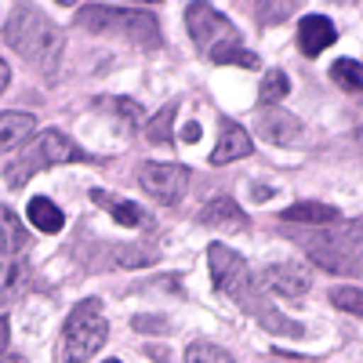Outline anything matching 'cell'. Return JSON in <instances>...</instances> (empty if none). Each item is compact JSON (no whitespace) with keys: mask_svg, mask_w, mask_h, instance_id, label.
<instances>
[{"mask_svg":"<svg viewBox=\"0 0 363 363\" xmlns=\"http://www.w3.org/2000/svg\"><path fill=\"white\" fill-rule=\"evenodd\" d=\"M207 258H211V277H215V287H218L222 294H229L233 301H240V306H244L251 316H258L265 327H272V330H291V335H298L294 323L272 316L269 301H262V294H258V284H255V277H251L247 262L240 258L236 251H229L225 244H211V247H207Z\"/></svg>","mask_w":363,"mask_h":363,"instance_id":"cell-1","label":"cell"},{"mask_svg":"<svg viewBox=\"0 0 363 363\" xmlns=\"http://www.w3.org/2000/svg\"><path fill=\"white\" fill-rule=\"evenodd\" d=\"M4 40L40 73H55L58 55H62V29L48 22V15L33 4H22L11 11V22L4 26Z\"/></svg>","mask_w":363,"mask_h":363,"instance_id":"cell-2","label":"cell"},{"mask_svg":"<svg viewBox=\"0 0 363 363\" xmlns=\"http://www.w3.org/2000/svg\"><path fill=\"white\" fill-rule=\"evenodd\" d=\"M80 26L91 29V33H124L138 48H157L160 44L157 18L149 11H135V8L87 4V8H80Z\"/></svg>","mask_w":363,"mask_h":363,"instance_id":"cell-3","label":"cell"},{"mask_svg":"<svg viewBox=\"0 0 363 363\" xmlns=\"http://www.w3.org/2000/svg\"><path fill=\"white\" fill-rule=\"evenodd\" d=\"M73 160H87V153H84L80 145H73L62 131H44V135H37L33 142H29L22 153H18V160L8 167V186L18 189L37 171L55 167V164H73Z\"/></svg>","mask_w":363,"mask_h":363,"instance_id":"cell-4","label":"cell"},{"mask_svg":"<svg viewBox=\"0 0 363 363\" xmlns=\"http://www.w3.org/2000/svg\"><path fill=\"white\" fill-rule=\"evenodd\" d=\"M109 338V320L99 298H84L66 320V363H87Z\"/></svg>","mask_w":363,"mask_h":363,"instance_id":"cell-5","label":"cell"},{"mask_svg":"<svg viewBox=\"0 0 363 363\" xmlns=\"http://www.w3.org/2000/svg\"><path fill=\"white\" fill-rule=\"evenodd\" d=\"M294 240H298V244H306L309 258L320 262L323 269H330V272H349V277H356V272H359V225H356V222L345 229V236L335 233V236L327 240V236L298 233Z\"/></svg>","mask_w":363,"mask_h":363,"instance_id":"cell-6","label":"cell"},{"mask_svg":"<svg viewBox=\"0 0 363 363\" xmlns=\"http://www.w3.org/2000/svg\"><path fill=\"white\" fill-rule=\"evenodd\" d=\"M186 22H189V37L207 55L215 48H225V44H240V33L229 26V18H222L211 4H189L186 8Z\"/></svg>","mask_w":363,"mask_h":363,"instance_id":"cell-7","label":"cell"},{"mask_svg":"<svg viewBox=\"0 0 363 363\" xmlns=\"http://www.w3.org/2000/svg\"><path fill=\"white\" fill-rule=\"evenodd\" d=\"M138 182L149 196H157L160 203H178L189 189V167L186 164H157V160H145L138 167Z\"/></svg>","mask_w":363,"mask_h":363,"instance_id":"cell-8","label":"cell"},{"mask_svg":"<svg viewBox=\"0 0 363 363\" xmlns=\"http://www.w3.org/2000/svg\"><path fill=\"white\" fill-rule=\"evenodd\" d=\"M338 40V29H335V22L330 18H323V15H306L298 22V44H301V51H306L309 58H316L323 48H330Z\"/></svg>","mask_w":363,"mask_h":363,"instance_id":"cell-9","label":"cell"},{"mask_svg":"<svg viewBox=\"0 0 363 363\" xmlns=\"http://www.w3.org/2000/svg\"><path fill=\"white\" fill-rule=\"evenodd\" d=\"M262 280L272 294H284V298H298V294L309 291V272L301 265H291V262L287 265H269Z\"/></svg>","mask_w":363,"mask_h":363,"instance_id":"cell-10","label":"cell"},{"mask_svg":"<svg viewBox=\"0 0 363 363\" xmlns=\"http://www.w3.org/2000/svg\"><path fill=\"white\" fill-rule=\"evenodd\" d=\"M251 149H255V142L247 138V131L240 128V124H233V120H225L222 135H218V145H215V153H211V164L244 160V157H251Z\"/></svg>","mask_w":363,"mask_h":363,"instance_id":"cell-11","label":"cell"},{"mask_svg":"<svg viewBox=\"0 0 363 363\" xmlns=\"http://www.w3.org/2000/svg\"><path fill=\"white\" fill-rule=\"evenodd\" d=\"M200 225H211V229H225V233H240L247 225V218H244V211L236 207V200H229V196H215L203 211H200Z\"/></svg>","mask_w":363,"mask_h":363,"instance_id":"cell-12","label":"cell"},{"mask_svg":"<svg viewBox=\"0 0 363 363\" xmlns=\"http://www.w3.org/2000/svg\"><path fill=\"white\" fill-rule=\"evenodd\" d=\"M280 222H291V225H335L342 222V211L330 207V203H313V200H301L294 207H287Z\"/></svg>","mask_w":363,"mask_h":363,"instance_id":"cell-13","label":"cell"},{"mask_svg":"<svg viewBox=\"0 0 363 363\" xmlns=\"http://www.w3.org/2000/svg\"><path fill=\"white\" fill-rule=\"evenodd\" d=\"M91 200H95L99 207H106L109 215L120 222V225H128V229H145V225H153L149 222V215L138 207V203H131V200H116L113 193H102V189H95L91 193Z\"/></svg>","mask_w":363,"mask_h":363,"instance_id":"cell-14","label":"cell"},{"mask_svg":"<svg viewBox=\"0 0 363 363\" xmlns=\"http://www.w3.org/2000/svg\"><path fill=\"white\" fill-rule=\"evenodd\" d=\"M258 135L269 138L272 145H287V142H294V138L301 135V124H298L291 113H284V109H269V113L258 120Z\"/></svg>","mask_w":363,"mask_h":363,"instance_id":"cell-15","label":"cell"},{"mask_svg":"<svg viewBox=\"0 0 363 363\" xmlns=\"http://www.w3.org/2000/svg\"><path fill=\"white\" fill-rule=\"evenodd\" d=\"M29 135H33V116L29 113H0V153L18 149Z\"/></svg>","mask_w":363,"mask_h":363,"instance_id":"cell-16","label":"cell"},{"mask_svg":"<svg viewBox=\"0 0 363 363\" xmlns=\"http://www.w3.org/2000/svg\"><path fill=\"white\" fill-rule=\"evenodd\" d=\"M26 218H29V225H37L40 233H58V229L66 225V215H62V211H58L48 196H33V200H29Z\"/></svg>","mask_w":363,"mask_h":363,"instance_id":"cell-17","label":"cell"},{"mask_svg":"<svg viewBox=\"0 0 363 363\" xmlns=\"http://www.w3.org/2000/svg\"><path fill=\"white\" fill-rule=\"evenodd\" d=\"M26 247V233H22V222L11 215L8 207H0V255H15Z\"/></svg>","mask_w":363,"mask_h":363,"instance_id":"cell-18","label":"cell"},{"mask_svg":"<svg viewBox=\"0 0 363 363\" xmlns=\"http://www.w3.org/2000/svg\"><path fill=\"white\" fill-rule=\"evenodd\" d=\"M287 91H291L287 73H284V69H269V73L262 77V84H258V102H262V106H277V102L287 99Z\"/></svg>","mask_w":363,"mask_h":363,"instance_id":"cell-19","label":"cell"},{"mask_svg":"<svg viewBox=\"0 0 363 363\" xmlns=\"http://www.w3.org/2000/svg\"><path fill=\"white\" fill-rule=\"evenodd\" d=\"M207 58H211V62H218V66H247V69H255V66H258V55H255V51H247L244 44H225V48H215Z\"/></svg>","mask_w":363,"mask_h":363,"instance_id":"cell-20","label":"cell"},{"mask_svg":"<svg viewBox=\"0 0 363 363\" xmlns=\"http://www.w3.org/2000/svg\"><path fill=\"white\" fill-rule=\"evenodd\" d=\"M330 77H335V84L345 87V91L363 87V69H359V62H352V58H338V62L330 66Z\"/></svg>","mask_w":363,"mask_h":363,"instance_id":"cell-21","label":"cell"},{"mask_svg":"<svg viewBox=\"0 0 363 363\" xmlns=\"http://www.w3.org/2000/svg\"><path fill=\"white\" fill-rule=\"evenodd\" d=\"M186 363H233V356L222 352L218 345H211V342H193L186 349Z\"/></svg>","mask_w":363,"mask_h":363,"instance_id":"cell-22","label":"cell"},{"mask_svg":"<svg viewBox=\"0 0 363 363\" xmlns=\"http://www.w3.org/2000/svg\"><path fill=\"white\" fill-rule=\"evenodd\" d=\"M330 301H335L338 309H345V313H352V316H359L363 313V291L352 284V287H338L335 294H330Z\"/></svg>","mask_w":363,"mask_h":363,"instance_id":"cell-23","label":"cell"},{"mask_svg":"<svg viewBox=\"0 0 363 363\" xmlns=\"http://www.w3.org/2000/svg\"><path fill=\"white\" fill-rule=\"evenodd\" d=\"M171 120H174V106L160 109V113L153 116V124L145 128V138H149V142H167V135H171Z\"/></svg>","mask_w":363,"mask_h":363,"instance_id":"cell-24","label":"cell"},{"mask_svg":"<svg viewBox=\"0 0 363 363\" xmlns=\"http://www.w3.org/2000/svg\"><path fill=\"white\" fill-rule=\"evenodd\" d=\"M26 280V265H18V262H11L4 272H0V298H11V294H18L22 284Z\"/></svg>","mask_w":363,"mask_h":363,"instance_id":"cell-25","label":"cell"},{"mask_svg":"<svg viewBox=\"0 0 363 363\" xmlns=\"http://www.w3.org/2000/svg\"><path fill=\"white\" fill-rule=\"evenodd\" d=\"M99 106H106V109H113V113H120V116H128L131 124L142 116V106H138V102H131V99H102Z\"/></svg>","mask_w":363,"mask_h":363,"instance_id":"cell-26","label":"cell"},{"mask_svg":"<svg viewBox=\"0 0 363 363\" xmlns=\"http://www.w3.org/2000/svg\"><path fill=\"white\" fill-rule=\"evenodd\" d=\"M8 338H11V323H8V316H0V356L8 352Z\"/></svg>","mask_w":363,"mask_h":363,"instance_id":"cell-27","label":"cell"},{"mask_svg":"<svg viewBox=\"0 0 363 363\" xmlns=\"http://www.w3.org/2000/svg\"><path fill=\"white\" fill-rule=\"evenodd\" d=\"M182 142H200V124H189L186 131H182Z\"/></svg>","mask_w":363,"mask_h":363,"instance_id":"cell-28","label":"cell"},{"mask_svg":"<svg viewBox=\"0 0 363 363\" xmlns=\"http://www.w3.org/2000/svg\"><path fill=\"white\" fill-rule=\"evenodd\" d=\"M8 80H11V69H8V62H4V58H0V91L8 87Z\"/></svg>","mask_w":363,"mask_h":363,"instance_id":"cell-29","label":"cell"},{"mask_svg":"<svg viewBox=\"0 0 363 363\" xmlns=\"http://www.w3.org/2000/svg\"><path fill=\"white\" fill-rule=\"evenodd\" d=\"M4 363H18V359H4Z\"/></svg>","mask_w":363,"mask_h":363,"instance_id":"cell-30","label":"cell"},{"mask_svg":"<svg viewBox=\"0 0 363 363\" xmlns=\"http://www.w3.org/2000/svg\"><path fill=\"white\" fill-rule=\"evenodd\" d=\"M109 363H120V359H109Z\"/></svg>","mask_w":363,"mask_h":363,"instance_id":"cell-31","label":"cell"}]
</instances>
